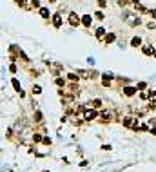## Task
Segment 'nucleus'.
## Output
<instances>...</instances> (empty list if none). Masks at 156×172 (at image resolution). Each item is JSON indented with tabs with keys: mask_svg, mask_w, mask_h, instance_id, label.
<instances>
[{
	"mask_svg": "<svg viewBox=\"0 0 156 172\" xmlns=\"http://www.w3.org/2000/svg\"><path fill=\"white\" fill-rule=\"evenodd\" d=\"M124 18H125V22H127L129 25H133V27H134V25H140V24H142V20H140L136 15H127V16H124Z\"/></svg>",
	"mask_w": 156,
	"mask_h": 172,
	"instance_id": "1",
	"label": "nucleus"
},
{
	"mask_svg": "<svg viewBox=\"0 0 156 172\" xmlns=\"http://www.w3.org/2000/svg\"><path fill=\"white\" fill-rule=\"evenodd\" d=\"M96 116H98V112L94 111V109H85V111H84V120H87V121L94 120Z\"/></svg>",
	"mask_w": 156,
	"mask_h": 172,
	"instance_id": "2",
	"label": "nucleus"
},
{
	"mask_svg": "<svg viewBox=\"0 0 156 172\" xmlns=\"http://www.w3.org/2000/svg\"><path fill=\"white\" fill-rule=\"evenodd\" d=\"M69 24L73 27H78L80 25V16L76 15V13H69Z\"/></svg>",
	"mask_w": 156,
	"mask_h": 172,
	"instance_id": "3",
	"label": "nucleus"
},
{
	"mask_svg": "<svg viewBox=\"0 0 156 172\" xmlns=\"http://www.w3.org/2000/svg\"><path fill=\"white\" fill-rule=\"evenodd\" d=\"M53 25H55V27H62V16H60V15H53Z\"/></svg>",
	"mask_w": 156,
	"mask_h": 172,
	"instance_id": "4",
	"label": "nucleus"
},
{
	"mask_svg": "<svg viewBox=\"0 0 156 172\" xmlns=\"http://www.w3.org/2000/svg\"><path fill=\"white\" fill-rule=\"evenodd\" d=\"M94 34H96V38H98V40H104V38H105V29H104V27H98Z\"/></svg>",
	"mask_w": 156,
	"mask_h": 172,
	"instance_id": "5",
	"label": "nucleus"
},
{
	"mask_svg": "<svg viewBox=\"0 0 156 172\" xmlns=\"http://www.w3.org/2000/svg\"><path fill=\"white\" fill-rule=\"evenodd\" d=\"M142 51H144V54H147V56H153V54H154V47H149V45H145Z\"/></svg>",
	"mask_w": 156,
	"mask_h": 172,
	"instance_id": "6",
	"label": "nucleus"
},
{
	"mask_svg": "<svg viewBox=\"0 0 156 172\" xmlns=\"http://www.w3.org/2000/svg\"><path fill=\"white\" fill-rule=\"evenodd\" d=\"M38 11H40V16H42V18H49V9H47V8H40Z\"/></svg>",
	"mask_w": 156,
	"mask_h": 172,
	"instance_id": "7",
	"label": "nucleus"
},
{
	"mask_svg": "<svg viewBox=\"0 0 156 172\" xmlns=\"http://www.w3.org/2000/svg\"><path fill=\"white\" fill-rule=\"evenodd\" d=\"M80 24H84L85 27H89V25H91V16H89V15H85L82 20H80Z\"/></svg>",
	"mask_w": 156,
	"mask_h": 172,
	"instance_id": "8",
	"label": "nucleus"
},
{
	"mask_svg": "<svg viewBox=\"0 0 156 172\" xmlns=\"http://www.w3.org/2000/svg\"><path fill=\"white\" fill-rule=\"evenodd\" d=\"M140 44H142V38H140V36H134V38L131 40V45H133V47H140Z\"/></svg>",
	"mask_w": 156,
	"mask_h": 172,
	"instance_id": "9",
	"label": "nucleus"
},
{
	"mask_svg": "<svg viewBox=\"0 0 156 172\" xmlns=\"http://www.w3.org/2000/svg\"><path fill=\"white\" fill-rule=\"evenodd\" d=\"M124 93H125L127 96H133L134 93H136V87H125V89H124Z\"/></svg>",
	"mask_w": 156,
	"mask_h": 172,
	"instance_id": "10",
	"label": "nucleus"
},
{
	"mask_svg": "<svg viewBox=\"0 0 156 172\" xmlns=\"http://www.w3.org/2000/svg\"><path fill=\"white\" fill-rule=\"evenodd\" d=\"M124 125H125V127H131V125H134V123H133V118H131V116H127V118L124 120Z\"/></svg>",
	"mask_w": 156,
	"mask_h": 172,
	"instance_id": "11",
	"label": "nucleus"
},
{
	"mask_svg": "<svg viewBox=\"0 0 156 172\" xmlns=\"http://www.w3.org/2000/svg\"><path fill=\"white\" fill-rule=\"evenodd\" d=\"M91 103H93V107H94V109H100V107H102V100H93Z\"/></svg>",
	"mask_w": 156,
	"mask_h": 172,
	"instance_id": "12",
	"label": "nucleus"
},
{
	"mask_svg": "<svg viewBox=\"0 0 156 172\" xmlns=\"http://www.w3.org/2000/svg\"><path fill=\"white\" fill-rule=\"evenodd\" d=\"M31 5L35 9H40V0H31Z\"/></svg>",
	"mask_w": 156,
	"mask_h": 172,
	"instance_id": "13",
	"label": "nucleus"
},
{
	"mask_svg": "<svg viewBox=\"0 0 156 172\" xmlns=\"http://www.w3.org/2000/svg\"><path fill=\"white\" fill-rule=\"evenodd\" d=\"M149 100H151V103H156V91H153L149 94Z\"/></svg>",
	"mask_w": 156,
	"mask_h": 172,
	"instance_id": "14",
	"label": "nucleus"
},
{
	"mask_svg": "<svg viewBox=\"0 0 156 172\" xmlns=\"http://www.w3.org/2000/svg\"><path fill=\"white\" fill-rule=\"evenodd\" d=\"M13 87H15L16 91H18L20 94H22V91H20V84H18V80H13Z\"/></svg>",
	"mask_w": 156,
	"mask_h": 172,
	"instance_id": "15",
	"label": "nucleus"
},
{
	"mask_svg": "<svg viewBox=\"0 0 156 172\" xmlns=\"http://www.w3.org/2000/svg\"><path fill=\"white\" fill-rule=\"evenodd\" d=\"M105 42H107V44L114 42V34H107V36H105Z\"/></svg>",
	"mask_w": 156,
	"mask_h": 172,
	"instance_id": "16",
	"label": "nucleus"
},
{
	"mask_svg": "<svg viewBox=\"0 0 156 172\" xmlns=\"http://www.w3.org/2000/svg\"><path fill=\"white\" fill-rule=\"evenodd\" d=\"M102 118H104V120H109L111 114H109V112H102Z\"/></svg>",
	"mask_w": 156,
	"mask_h": 172,
	"instance_id": "17",
	"label": "nucleus"
},
{
	"mask_svg": "<svg viewBox=\"0 0 156 172\" xmlns=\"http://www.w3.org/2000/svg\"><path fill=\"white\" fill-rule=\"evenodd\" d=\"M94 16H96L98 20H102V18H104V13H102V11H98V13H96V15H94Z\"/></svg>",
	"mask_w": 156,
	"mask_h": 172,
	"instance_id": "18",
	"label": "nucleus"
},
{
	"mask_svg": "<svg viewBox=\"0 0 156 172\" xmlns=\"http://www.w3.org/2000/svg\"><path fill=\"white\" fill-rule=\"evenodd\" d=\"M96 2H98L100 8H105V0H96Z\"/></svg>",
	"mask_w": 156,
	"mask_h": 172,
	"instance_id": "19",
	"label": "nucleus"
},
{
	"mask_svg": "<svg viewBox=\"0 0 156 172\" xmlns=\"http://www.w3.org/2000/svg\"><path fill=\"white\" fill-rule=\"evenodd\" d=\"M116 2H118V5H125L129 0H116Z\"/></svg>",
	"mask_w": 156,
	"mask_h": 172,
	"instance_id": "20",
	"label": "nucleus"
},
{
	"mask_svg": "<svg viewBox=\"0 0 156 172\" xmlns=\"http://www.w3.org/2000/svg\"><path fill=\"white\" fill-rule=\"evenodd\" d=\"M40 91H42V89H40V87H38V85H35V87H33V93H36V94H38V93H40Z\"/></svg>",
	"mask_w": 156,
	"mask_h": 172,
	"instance_id": "21",
	"label": "nucleus"
},
{
	"mask_svg": "<svg viewBox=\"0 0 156 172\" xmlns=\"http://www.w3.org/2000/svg\"><path fill=\"white\" fill-rule=\"evenodd\" d=\"M35 120H36V121H40V120H42V114L36 112V114H35Z\"/></svg>",
	"mask_w": 156,
	"mask_h": 172,
	"instance_id": "22",
	"label": "nucleus"
},
{
	"mask_svg": "<svg viewBox=\"0 0 156 172\" xmlns=\"http://www.w3.org/2000/svg\"><path fill=\"white\" fill-rule=\"evenodd\" d=\"M33 140H35V141H40L42 138H40V134H35V136H33Z\"/></svg>",
	"mask_w": 156,
	"mask_h": 172,
	"instance_id": "23",
	"label": "nucleus"
},
{
	"mask_svg": "<svg viewBox=\"0 0 156 172\" xmlns=\"http://www.w3.org/2000/svg\"><path fill=\"white\" fill-rule=\"evenodd\" d=\"M16 2H18L20 5H25V2H27V0H16Z\"/></svg>",
	"mask_w": 156,
	"mask_h": 172,
	"instance_id": "24",
	"label": "nucleus"
},
{
	"mask_svg": "<svg viewBox=\"0 0 156 172\" xmlns=\"http://www.w3.org/2000/svg\"><path fill=\"white\" fill-rule=\"evenodd\" d=\"M149 13H151V16H153V18H156V9H153V11H149Z\"/></svg>",
	"mask_w": 156,
	"mask_h": 172,
	"instance_id": "25",
	"label": "nucleus"
},
{
	"mask_svg": "<svg viewBox=\"0 0 156 172\" xmlns=\"http://www.w3.org/2000/svg\"><path fill=\"white\" fill-rule=\"evenodd\" d=\"M153 134H156V129H154V130H153Z\"/></svg>",
	"mask_w": 156,
	"mask_h": 172,
	"instance_id": "26",
	"label": "nucleus"
}]
</instances>
